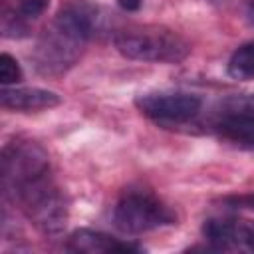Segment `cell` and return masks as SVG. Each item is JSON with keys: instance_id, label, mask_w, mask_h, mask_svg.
Wrapping results in <instances>:
<instances>
[{"instance_id": "cell-10", "label": "cell", "mask_w": 254, "mask_h": 254, "mask_svg": "<svg viewBox=\"0 0 254 254\" xmlns=\"http://www.w3.org/2000/svg\"><path fill=\"white\" fill-rule=\"evenodd\" d=\"M216 133L242 147L254 151V115H232V113H220L218 121L214 123Z\"/></svg>"}, {"instance_id": "cell-12", "label": "cell", "mask_w": 254, "mask_h": 254, "mask_svg": "<svg viewBox=\"0 0 254 254\" xmlns=\"http://www.w3.org/2000/svg\"><path fill=\"white\" fill-rule=\"evenodd\" d=\"M220 113L232 115H254V93L230 95L220 103Z\"/></svg>"}, {"instance_id": "cell-3", "label": "cell", "mask_w": 254, "mask_h": 254, "mask_svg": "<svg viewBox=\"0 0 254 254\" xmlns=\"http://www.w3.org/2000/svg\"><path fill=\"white\" fill-rule=\"evenodd\" d=\"M6 196L20 204L24 214L42 234L56 236L67 224V200L50 173L20 185Z\"/></svg>"}, {"instance_id": "cell-17", "label": "cell", "mask_w": 254, "mask_h": 254, "mask_svg": "<svg viewBox=\"0 0 254 254\" xmlns=\"http://www.w3.org/2000/svg\"><path fill=\"white\" fill-rule=\"evenodd\" d=\"M244 14H246V18L254 24V0H246V2H244Z\"/></svg>"}, {"instance_id": "cell-8", "label": "cell", "mask_w": 254, "mask_h": 254, "mask_svg": "<svg viewBox=\"0 0 254 254\" xmlns=\"http://www.w3.org/2000/svg\"><path fill=\"white\" fill-rule=\"evenodd\" d=\"M0 103L4 109L12 111H42L52 109L62 103V97L56 91L42 87H8L4 85L0 91Z\"/></svg>"}, {"instance_id": "cell-11", "label": "cell", "mask_w": 254, "mask_h": 254, "mask_svg": "<svg viewBox=\"0 0 254 254\" xmlns=\"http://www.w3.org/2000/svg\"><path fill=\"white\" fill-rule=\"evenodd\" d=\"M228 75L238 81L254 79V40L234 50L228 60Z\"/></svg>"}, {"instance_id": "cell-2", "label": "cell", "mask_w": 254, "mask_h": 254, "mask_svg": "<svg viewBox=\"0 0 254 254\" xmlns=\"http://www.w3.org/2000/svg\"><path fill=\"white\" fill-rule=\"evenodd\" d=\"M113 44L127 60L149 64H181L190 54L187 38L161 24L127 26L115 34Z\"/></svg>"}, {"instance_id": "cell-13", "label": "cell", "mask_w": 254, "mask_h": 254, "mask_svg": "<svg viewBox=\"0 0 254 254\" xmlns=\"http://www.w3.org/2000/svg\"><path fill=\"white\" fill-rule=\"evenodd\" d=\"M0 81L4 85H12V83L22 81V69H20L18 62L6 52L0 56Z\"/></svg>"}, {"instance_id": "cell-7", "label": "cell", "mask_w": 254, "mask_h": 254, "mask_svg": "<svg viewBox=\"0 0 254 254\" xmlns=\"http://www.w3.org/2000/svg\"><path fill=\"white\" fill-rule=\"evenodd\" d=\"M202 234L212 250L254 252V220L208 218L202 226Z\"/></svg>"}, {"instance_id": "cell-15", "label": "cell", "mask_w": 254, "mask_h": 254, "mask_svg": "<svg viewBox=\"0 0 254 254\" xmlns=\"http://www.w3.org/2000/svg\"><path fill=\"white\" fill-rule=\"evenodd\" d=\"M232 204L236 208H252L254 210V196H240V198H232Z\"/></svg>"}, {"instance_id": "cell-6", "label": "cell", "mask_w": 254, "mask_h": 254, "mask_svg": "<svg viewBox=\"0 0 254 254\" xmlns=\"http://www.w3.org/2000/svg\"><path fill=\"white\" fill-rule=\"evenodd\" d=\"M137 109L159 125H177L200 111V97L189 91H149L135 97Z\"/></svg>"}, {"instance_id": "cell-9", "label": "cell", "mask_w": 254, "mask_h": 254, "mask_svg": "<svg viewBox=\"0 0 254 254\" xmlns=\"http://www.w3.org/2000/svg\"><path fill=\"white\" fill-rule=\"evenodd\" d=\"M67 250L71 252H87V254H103V252H141L143 248L135 242L129 240H119L109 234L89 230V228H79L69 234Z\"/></svg>"}, {"instance_id": "cell-16", "label": "cell", "mask_w": 254, "mask_h": 254, "mask_svg": "<svg viewBox=\"0 0 254 254\" xmlns=\"http://www.w3.org/2000/svg\"><path fill=\"white\" fill-rule=\"evenodd\" d=\"M117 4L127 12H135L141 8V0H117Z\"/></svg>"}, {"instance_id": "cell-4", "label": "cell", "mask_w": 254, "mask_h": 254, "mask_svg": "<svg viewBox=\"0 0 254 254\" xmlns=\"http://www.w3.org/2000/svg\"><path fill=\"white\" fill-rule=\"evenodd\" d=\"M115 226L125 234H143L177 222L175 212L149 190H125L113 208Z\"/></svg>"}, {"instance_id": "cell-1", "label": "cell", "mask_w": 254, "mask_h": 254, "mask_svg": "<svg viewBox=\"0 0 254 254\" xmlns=\"http://www.w3.org/2000/svg\"><path fill=\"white\" fill-rule=\"evenodd\" d=\"M99 24V10L89 0H67L42 32L32 60L42 75H62L77 64Z\"/></svg>"}, {"instance_id": "cell-5", "label": "cell", "mask_w": 254, "mask_h": 254, "mask_svg": "<svg viewBox=\"0 0 254 254\" xmlns=\"http://www.w3.org/2000/svg\"><path fill=\"white\" fill-rule=\"evenodd\" d=\"M2 189L10 194L20 185L50 173V157L46 149L32 139H14L2 149Z\"/></svg>"}, {"instance_id": "cell-14", "label": "cell", "mask_w": 254, "mask_h": 254, "mask_svg": "<svg viewBox=\"0 0 254 254\" xmlns=\"http://www.w3.org/2000/svg\"><path fill=\"white\" fill-rule=\"evenodd\" d=\"M46 6H48V0H22L16 12H18L26 22H30V20L40 18V16L44 14Z\"/></svg>"}]
</instances>
